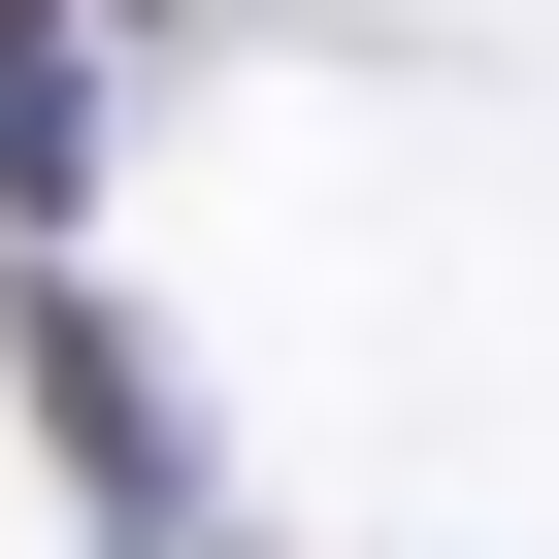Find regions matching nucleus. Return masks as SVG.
Segmentation results:
<instances>
[{"mask_svg": "<svg viewBox=\"0 0 559 559\" xmlns=\"http://www.w3.org/2000/svg\"><path fill=\"white\" fill-rule=\"evenodd\" d=\"M67 198V67H34V0H0V230Z\"/></svg>", "mask_w": 559, "mask_h": 559, "instance_id": "1", "label": "nucleus"}]
</instances>
